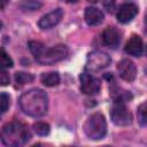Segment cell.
<instances>
[{
	"instance_id": "6da1fadb",
	"label": "cell",
	"mask_w": 147,
	"mask_h": 147,
	"mask_svg": "<svg viewBox=\"0 0 147 147\" xmlns=\"http://www.w3.org/2000/svg\"><path fill=\"white\" fill-rule=\"evenodd\" d=\"M20 107L29 116L40 117L46 114L48 108L47 94L39 88H32L24 92L18 100Z\"/></svg>"
},
{
	"instance_id": "7a4b0ae2",
	"label": "cell",
	"mask_w": 147,
	"mask_h": 147,
	"mask_svg": "<svg viewBox=\"0 0 147 147\" xmlns=\"http://www.w3.org/2000/svg\"><path fill=\"white\" fill-rule=\"evenodd\" d=\"M31 138L28 126L21 122H9L1 130V141L6 146L18 147L26 144Z\"/></svg>"
},
{
	"instance_id": "3957f363",
	"label": "cell",
	"mask_w": 147,
	"mask_h": 147,
	"mask_svg": "<svg viewBox=\"0 0 147 147\" xmlns=\"http://www.w3.org/2000/svg\"><path fill=\"white\" fill-rule=\"evenodd\" d=\"M83 130L91 140H100L107 133V123L105 116L100 113L91 115L84 123Z\"/></svg>"
},
{
	"instance_id": "277c9868",
	"label": "cell",
	"mask_w": 147,
	"mask_h": 147,
	"mask_svg": "<svg viewBox=\"0 0 147 147\" xmlns=\"http://www.w3.org/2000/svg\"><path fill=\"white\" fill-rule=\"evenodd\" d=\"M68 55V48L65 45H56L51 48H45V51L41 53L40 56H38L36 60L38 63L42 65H51L59 61H62Z\"/></svg>"
},
{
	"instance_id": "5b68a950",
	"label": "cell",
	"mask_w": 147,
	"mask_h": 147,
	"mask_svg": "<svg viewBox=\"0 0 147 147\" xmlns=\"http://www.w3.org/2000/svg\"><path fill=\"white\" fill-rule=\"evenodd\" d=\"M110 63V56L101 51H93L87 55L85 69L88 72H98L107 68Z\"/></svg>"
},
{
	"instance_id": "8992f818",
	"label": "cell",
	"mask_w": 147,
	"mask_h": 147,
	"mask_svg": "<svg viewBox=\"0 0 147 147\" xmlns=\"http://www.w3.org/2000/svg\"><path fill=\"white\" fill-rule=\"evenodd\" d=\"M110 118L118 126H126L132 123V115L123 102H114L110 109Z\"/></svg>"
},
{
	"instance_id": "52a82bcc",
	"label": "cell",
	"mask_w": 147,
	"mask_h": 147,
	"mask_svg": "<svg viewBox=\"0 0 147 147\" xmlns=\"http://www.w3.org/2000/svg\"><path fill=\"white\" fill-rule=\"evenodd\" d=\"M101 88V80L93 75L83 72L80 75V90L86 95H94L98 94Z\"/></svg>"
},
{
	"instance_id": "ba28073f",
	"label": "cell",
	"mask_w": 147,
	"mask_h": 147,
	"mask_svg": "<svg viewBox=\"0 0 147 147\" xmlns=\"http://www.w3.org/2000/svg\"><path fill=\"white\" fill-rule=\"evenodd\" d=\"M117 71H118L119 77L123 80H126V82L134 80V78L137 76V68H136L134 63L131 60H127V59H124L121 62H118Z\"/></svg>"
},
{
	"instance_id": "9c48e42d",
	"label": "cell",
	"mask_w": 147,
	"mask_h": 147,
	"mask_svg": "<svg viewBox=\"0 0 147 147\" xmlns=\"http://www.w3.org/2000/svg\"><path fill=\"white\" fill-rule=\"evenodd\" d=\"M138 14V6L136 3L132 2H127V3H123L118 10H117V21L119 23H129L131 22L134 16Z\"/></svg>"
},
{
	"instance_id": "30bf717a",
	"label": "cell",
	"mask_w": 147,
	"mask_h": 147,
	"mask_svg": "<svg viewBox=\"0 0 147 147\" xmlns=\"http://www.w3.org/2000/svg\"><path fill=\"white\" fill-rule=\"evenodd\" d=\"M63 16V10L61 8H56L52 11H49L48 14L44 15L39 22H38V25L40 29L42 30H47V29H51L53 26H55L62 18Z\"/></svg>"
},
{
	"instance_id": "8fae6325",
	"label": "cell",
	"mask_w": 147,
	"mask_h": 147,
	"mask_svg": "<svg viewBox=\"0 0 147 147\" xmlns=\"http://www.w3.org/2000/svg\"><path fill=\"white\" fill-rule=\"evenodd\" d=\"M121 36L122 34H121L119 30H117L114 26H109L102 32L101 39H102L103 45H106L110 48H116L121 42Z\"/></svg>"
},
{
	"instance_id": "7c38bea8",
	"label": "cell",
	"mask_w": 147,
	"mask_h": 147,
	"mask_svg": "<svg viewBox=\"0 0 147 147\" xmlns=\"http://www.w3.org/2000/svg\"><path fill=\"white\" fill-rule=\"evenodd\" d=\"M125 52L129 55H132L136 57L141 56L144 52V44H142L141 38L137 34H132L125 45Z\"/></svg>"
},
{
	"instance_id": "4fadbf2b",
	"label": "cell",
	"mask_w": 147,
	"mask_h": 147,
	"mask_svg": "<svg viewBox=\"0 0 147 147\" xmlns=\"http://www.w3.org/2000/svg\"><path fill=\"white\" fill-rule=\"evenodd\" d=\"M85 21L88 25H99L103 21V13L95 7H87L85 9Z\"/></svg>"
},
{
	"instance_id": "5bb4252c",
	"label": "cell",
	"mask_w": 147,
	"mask_h": 147,
	"mask_svg": "<svg viewBox=\"0 0 147 147\" xmlns=\"http://www.w3.org/2000/svg\"><path fill=\"white\" fill-rule=\"evenodd\" d=\"M41 83L46 86H56L60 83V76L57 72L53 71V72H45L41 75Z\"/></svg>"
},
{
	"instance_id": "9a60e30c",
	"label": "cell",
	"mask_w": 147,
	"mask_h": 147,
	"mask_svg": "<svg viewBox=\"0 0 147 147\" xmlns=\"http://www.w3.org/2000/svg\"><path fill=\"white\" fill-rule=\"evenodd\" d=\"M28 46H29V49H30L31 54L34 56V59H37L38 56H40L41 53H42V52L45 51V48H46V47L44 46V44H41L40 41H36V40L29 41Z\"/></svg>"
},
{
	"instance_id": "2e32d148",
	"label": "cell",
	"mask_w": 147,
	"mask_h": 147,
	"mask_svg": "<svg viewBox=\"0 0 147 147\" xmlns=\"http://www.w3.org/2000/svg\"><path fill=\"white\" fill-rule=\"evenodd\" d=\"M137 117L140 125H147V101L142 102L137 109Z\"/></svg>"
},
{
	"instance_id": "e0dca14e",
	"label": "cell",
	"mask_w": 147,
	"mask_h": 147,
	"mask_svg": "<svg viewBox=\"0 0 147 147\" xmlns=\"http://www.w3.org/2000/svg\"><path fill=\"white\" fill-rule=\"evenodd\" d=\"M33 131L38 134V136H47L51 131L49 124L45 123V122H37L33 124Z\"/></svg>"
},
{
	"instance_id": "ac0fdd59",
	"label": "cell",
	"mask_w": 147,
	"mask_h": 147,
	"mask_svg": "<svg viewBox=\"0 0 147 147\" xmlns=\"http://www.w3.org/2000/svg\"><path fill=\"white\" fill-rule=\"evenodd\" d=\"M33 79H34L33 75L28 74V72H22V71H20V72H16V74H15V80H16V83H18V84L32 83Z\"/></svg>"
},
{
	"instance_id": "d6986e66",
	"label": "cell",
	"mask_w": 147,
	"mask_h": 147,
	"mask_svg": "<svg viewBox=\"0 0 147 147\" xmlns=\"http://www.w3.org/2000/svg\"><path fill=\"white\" fill-rule=\"evenodd\" d=\"M20 7L25 10H36L40 7V3L36 0H23L20 3Z\"/></svg>"
},
{
	"instance_id": "ffe728a7",
	"label": "cell",
	"mask_w": 147,
	"mask_h": 147,
	"mask_svg": "<svg viewBox=\"0 0 147 147\" xmlns=\"http://www.w3.org/2000/svg\"><path fill=\"white\" fill-rule=\"evenodd\" d=\"M13 67V60L9 57V55L6 53L3 48H1V68L7 69Z\"/></svg>"
},
{
	"instance_id": "44dd1931",
	"label": "cell",
	"mask_w": 147,
	"mask_h": 147,
	"mask_svg": "<svg viewBox=\"0 0 147 147\" xmlns=\"http://www.w3.org/2000/svg\"><path fill=\"white\" fill-rule=\"evenodd\" d=\"M0 102H1V113H6V110L9 107V95L5 92L1 93L0 95Z\"/></svg>"
},
{
	"instance_id": "7402d4cb",
	"label": "cell",
	"mask_w": 147,
	"mask_h": 147,
	"mask_svg": "<svg viewBox=\"0 0 147 147\" xmlns=\"http://www.w3.org/2000/svg\"><path fill=\"white\" fill-rule=\"evenodd\" d=\"M102 3H103V7H105V9L107 11L111 13L114 10V8H115V0H103Z\"/></svg>"
},
{
	"instance_id": "603a6c76",
	"label": "cell",
	"mask_w": 147,
	"mask_h": 147,
	"mask_svg": "<svg viewBox=\"0 0 147 147\" xmlns=\"http://www.w3.org/2000/svg\"><path fill=\"white\" fill-rule=\"evenodd\" d=\"M1 85L2 86H6V85H8L9 84V75L7 74V71H6V69H2L1 70Z\"/></svg>"
},
{
	"instance_id": "cb8c5ba5",
	"label": "cell",
	"mask_w": 147,
	"mask_h": 147,
	"mask_svg": "<svg viewBox=\"0 0 147 147\" xmlns=\"http://www.w3.org/2000/svg\"><path fill=\"white\" fill-rule=\"evenodd\" d=\"M8 2V0H1V8L3 9L5 7H6V3Z\"/></svg>"
},
{
	"instance_id": "d4e9b609",
	"label": "cell",
	"mask_w": 147,
	"mask_h": 147,
	"mask_svg": "<svg viewBox=\"0 0 147 147\" xmlns=\"http://www.w3.org/2000/svg\"><path fill=\"white\" fill-rule=\"evenodd\" d=\"M67 2H69V3H74V2H77L78 0H65Z\"/></svg>"
},
{
	"instance_id": "484cf974",
	"label": "cell",
	"mask_w": 147,
	"mask_h": 147,
	"mask_svg": "<svg viewBox=\"0 0 147 147\" xmlns=\"http://www.w3.org/2000/svg\"><path fill=\"white\" fill-rule=\"evenodd\" d=\"M87 1H88V2H93V3H95L98 0H87Z\"/></svg>"
},
{
	"instance_id": "4316f807",
	"label": "cell",
	"mask_w": 147,
	"mask_h": 147,
	"mask_svg": "<svg viewBox=\"0 0 147 147\" xmlns=\"http://www.w3.org/2000/svg\"><path fill=\"white\" fill-rule=\"evenodd\" d=\"M146 25H147V13H146Z\"/></svg>"
},
{
	"instance_id": "83f0119b",
	"label": "cell",
	"mask_w": 147,
	"mask_h": 147,
	"mask_svg": "<svg viewBox=\"0 0 147 147\" xmlns=\"http://www.w3.org/2000/svg\"><path fill=\"white\" fill-rule=\"evenodd\" d=\"M146 56H147V46H146Z\"/></svg>"
},
{
	"instance_id": "f1b7e54d",
	"label": "cell",
	"mask_w": 147,
	"mask_h": 147,
	"mask_svg": "<svg viewBox=\"0 0 147 147\" xmlns=\"http://www.w3.org/2000/svg\"><path fill=\"white\" fill-rule=\"evenodd\" d=\"M146 74H147V69H146Z\"/></svg>"
}]
</instances>
